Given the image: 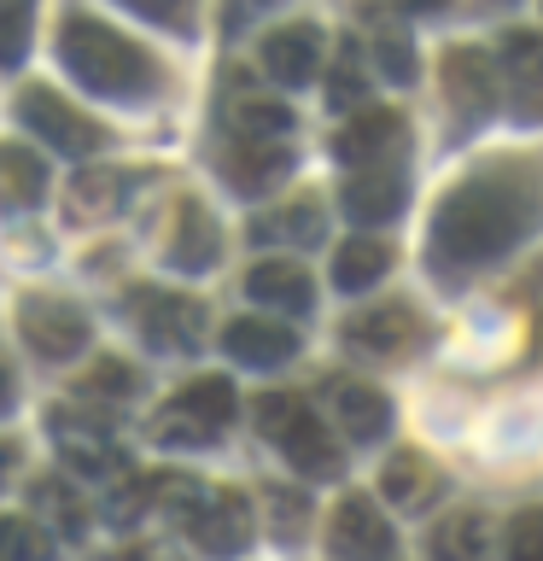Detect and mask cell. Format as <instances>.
I'll list each match as a JSON object with an SVG mask.
<instances>
[{
    "instance_id": "1",
    "label": "cell",
    "mask_w": 543,
    "mask_h": 561,
    "mask_svg": "<svg viewBox=\"0 0 543 561\" xmlns=\"http://www.w3.org/2000/svg\"><path fill=\"white\" fill-rule=\"evenodd\" d=\"M538 217V193L520 175H473V182L450 187L444 205L432 210L427 257L444 275H467L497 263Z\"/></svg>"
},
{
    "instance_id": "2",
    "label": "cell",
    "mask_w": 543,
    "mask_h": 561,
    "mask_svg": "<svg viewBox=\"0 0 543 561\" xmlns=\"http://www.w3.org/2000/svg\"><path fill=\"white\" fill-rule=\"evenodd\" d=\"M59 59H65V70L82 88L112 94V100H140V94H152V88H158L152 53L140 42H129L123 30L88 18V12H70L59 24Z\"/></svg>"
},
{
    "instance_id": "3",
    "label": "cell",
    "mask_w": 543,
    "mask_h": 561,
    "mask_svg": "<svg viewBox=\"0 0 543 561\" xmlns=\"http://www.w3.org/2000/svg\"><path fill=\"white\" fill-rule=\"evenodd\" d=\"M158 503L175 508V520L187 526V538L205 556H240L257 533V515L240 491L222 485H193V480H158Z\"/></svg>"
},
{
    "instance_id": "4",
    "label": "cell",
    "mask_w": 543,
    "mask_h": 561,
    "mask_svg": "<svg viewBox=\"0 0 543 561\" xmlns=\"http://www.w3.org/2000/svg\"><path fill=\"white\" fill-rule=\"evenodd\" d=\"M252 415H257V427L269 433V445L287 456L304 480H333V473H339V438H333V427L315 421L310 403L275 392V398H257Z\"/></svg>"
},
{
    "instance_id": "5",
    "label": "cell",
    "mask_w": 543,
    "mask_h": 561,
    "mask_svg": "<svg viewBox=\"0 0 543 561\" xmlns=\"http://www.w3.org/2000/svg\"><path fill=\"white\" fill-rule=\"evenodd\" d=\"M18 117H24L30 135H42L47 147H59V152H94V147H105L100 123L88 117L82 105H70L59 88H47V82H30L24 94H18Z\"/></svg>"
},
{
    "instance_id": "6",
    "label": "cell",
    "mask_w": 543,
    "mask_h": 561,
    "mask_svg": "<svg viewBox=\"0 0 543 561\" xmlns=\"http://www.w3.org/2000/svg\"><path fill=\"white\" fill-rule=\"evenodd\" d=\"M53 450L65 456L70 473H88V480H123V450L117 433L105 415H82V410H53Z\"/></svg>"
},
{
    "instance_id": "7",
    "label": "cell",
    "mask_w": 543,
    "mask_h": 561,
    "mask_svg": "<svg viewBox=\"0 0 543 561\" xmlns=\"http://www.w3.org/2000/svg\"><path fill=\"white\" fill-rule=\"evenodd\" d=\"M18 333H24V345L35 351V357L65 363L88 345V316L77 305H65V298L30 293L24 305H18Z\"/></svg>"
},
{
    "instance_id": "8",
    "label": "cell",
    "mask_w": 543,
    "mask_h": 561,
    "mask_svg": "<svg viewBox=\"0 0 543 561\" xmlns=\"http://www.w3.org/2000/svg\"><path fill=\"white\" fill-rule=\"evenodd\" d=\"M403 147H409V123H403L397 112H385V105L350 112V117H345V129L333 135V152H339V164H350V170L392 164Z\"/></svg>"
},
{
    "instance_id": "9",
    "label": "cell",
    "mask_w": 543,
    "mask_h": 561,
    "mask_svg": "<svg viewBox=\"0 0 543 561\" xmlns=\"http://www.w3.org/2000/svg\"><path fill=\"white\" fill-rule=\"evenodd\" d=\"M327 550H333V561H392L397 533L368 497H345L327 520Z\"/></svg>"
},
{
    "instance_id": "10",
    "label": "cell",
    "mask_w": 543,
    "mask_h": 561,
    "mask_svg": "<svg viewBox=\"0 0 543 561\" xmlns=\"http://www.w3.org/2000/svg\"><path fill=\"white\" fill-rule=\"evenodd\" d=\"M140 340L164 357H187V351L205 345V305L182 293H158L140 305Z\"/></svg>"
},
{
    "instance_id": "11",
    "label": "cell",
    "mask_w": 543,
    "mask_h": 561,
    "mask_svg": "<svg viewBox=\"0 0 543 561\" xmlns=\"http://www.w3.org/2000/svg\"><path fill=\"white\" fill-rule=\"evenodd\" d=\"M287 170H292V147H280L275 135H240V129H228L222 175L245 193V199H252V193H269L275 182H287Z\"/></svg>"
},
{
    "instance_id": "12",
    "label": "cell",
    "mask_w": 543,
    "mask_h": 561,
    "mask_svg": "<svg viewBox=\"0 0 543 561\" xmlns=\"http://www.w3.org/2000/svg\"><path fill=\"white\" fill-rule=\"evenodd\" d=\"M420 316L415 305H374V310H362V316H350L345 322V345L350 351H362V357H409V351L420 345Z\"/></svg>"
},
{
    "instance_id": "13",
    "label": "cell",
    "mask_w": 543,
    "mask_h": 561,
    "mask_svg": "<svg viewBox=\"0 0 543 561\" xmlns=\"http://www.w3.org/2000/svg\"><path fill=\"white\" fill-rule=\"evenodd\" d=\"M263 70L280 82V88H298V82H310L315 70H322V30L304 24V18H292V24H280L263 35Z\"/></svg>"
},
{
    "instance_id": "14",
    "label": "cell",
    "mask_w": 543,
    "mask_h": 561,
    "mask_svg": "<svg viewBox=\"0 0 543 561\" xmlns=\"http://www.w3.org/2000/svg\"><path fill=\"white\" fill-rule=\"evenodd\" d=\"M444 94L462 117H490V105H497V65H490L485 47L444 53Z\"/></svg>"
},
{
    "instance_id": "15",
    "label": "cell",
    "mask_w": 543,
    "mask_h": 561,
    "mask_svg": "<svg viewBox=\"0 0 543 561\" xmlns=\"http://www.w3.org/2000/svg\"><path fill=\"white\" fill-rule=\"evenodd\" d=\"M222 345H228V357L245 363V368H280L298 351V333L287 322H275V316H234V322L222 328Z\"/></svg>"
},
{
    "instance_id": "16",
    "label": "cell",
    "mask_w": 543,
    "mask_h": 561,
    "mask_svg": "<svg viewBox=\"0 0 543 561\" xmlns=\"http://www.w3.org/2000/svg\"><path fill=\"white\" fill-rule=\"evenodd\" d=\"M245 293H252V305L280 310V316H310L315 310V280L298 270V263H287V257L257 263V270L245 275Z\"/></svg>"
},
{
    "instance_id": "17",
    "label": "cell",
    "mask_w": 543,
    "mask_h": 561,
    "mask_svg": "<svg viewBox=\"0 0 543 561\" xmlns=\"http://www.w3.org/2000/svg\"><path fill=\"white\" fill-rule=\"evenodd\" d=\"M403 210V170L392 164H374V170H350L345 175V217L374 228V222H392Z\"/></svg>"
},
{
    "instance_id": "18",
    "label": "cell",
    "mask_w": 543,
    "mask_h": 561,
    "mask_svg": "<svg viewBox=\"0 0 543 561\" xmlns=\"http://www.w3.org/2000/svg\"><path fill=\"white\" fill-rule=\"evenodd\" d=\"M222 257V234H217V217L199 205V199H182L175 205V234H170V263L187 275L210 270Z\"/></svg>"
},
{
    "instance_id": "19",
    "label": "cell",
    "mask_w": 543,
    "mask_h": 561,
    "mask_svg": "<svg viewBox=\"0 0 543 561\" xmlns=\"http://www.w3.org/2000/svg\"><path fill=\"white\" fill-rule=\"evenodd\" d=\"M333 415H339L350 445H374V438L392 427V403L362 380H333Z\"/></svg>"
},
{
    "instance_id": "20",
    "label": "cell",
    "mask_w": 543,
    "mask_h": 561,
    "mask_svg": "<svg viewBox=\"0 0 543 561\" xmlns=\"http://www.w3.org/2000/svg\"><path fill=\"white\" fill-rule=\"evenodd\" d=\"M502 77L515 100L532 117H543V35L538 30H508L502 35Z\"/></svg>"
},
{
    "instance_id": "21",
    "label": "cell",
    "mask_w": 543,
    "mask_h": 561,
    "mask_svg": "<svg viewBox=\"0 0 543 561\" xmlns=\"http://www.w3.org/2000/svg\"><path fill=\"white\" fill-rule=\"evenodd\" d=\"M432 561H490V520L480 508H455L427 533Z\"/></svg>"
},
{
    "instance_id": "22",
    "label": "cell",
    "mask_w": 543,
    "mask_h": 561,
    "mask_svg": "<svg viewBox=\"0 0 543 561\" xmlns=\"http://www.w3.org/2000/svg\"><path fill=\"white\" fill-rule=\"evenodd\" d=\"M438 491V468L420 450H397L392 462L380 468V497L392 508H427Z\"/></svg>"
},
{
    "instance_id": "23",
    "label": "cell",
    "mask_w": 543,
    "mask_h": 561,
    "mask_svg": "<svg viewBox=\"0 0 543 561\" xmlns=\"http://www.w3.org/2000/svg\"><path fill=\"white\" fill-rule=\"evenodd\" d=\"M47 193V164L18 140H0V205L7 210H30Z\"/></svg>"
},
{
    "instance_id": "24",
    "label": "cell",
    "mask_w": 543,
    "mask_h": 561,
    "mask_svg": "<svg viewBox=\"0 0 543 561\" xmlns=\"http://www.w3.org/2000/svg\"><path fill=\"white\" fill-rule=\"evenodd\" d=\"M368 65H374L385 82H397V88H409L420 77L415 42H409V30H403L397 18H374V30H368Z\"/></svg>"
},
{
    "instance_id": "25",
    "label": "cell",
    "mask_w": 543,
    "mask_h": 561,
    "mask_svg": "<svg viewBox=\"0 0 543 561\" xmlns=\"http://www.w3.org/2000/svg\"><path fill=\"white\" fill-rule=\"evenodd\" d=\"M385 270H392V245L374 240V234H350L339 252H333V280H339V293H368Z\"/></svg>"
},
{
    "instance_id": "26",
    "label": "cell",
    "mask_w": 543,
    "mask_h": 561,
    "mask_svg": "<svg viewBox=\"0 0 543 561\" xmlns=\"http://www.w3.org/2000/svg\"><path fill=\"white\" fill-rule=\"evenodd\" d=\"M252 234L263 245H269V240H280V245H322L327 217H322V205H315V199H287L280 210H269V217H257Z\"/></svg>"
},
{
    "instance_id": "27",
    "label": "cell",
    "mask_w": 543,
    "mask_h": 561,
    "mask_svg": "<svg viewBox=\"0 0 543 561\" xmlns=\"http://www.w3.org/2000/svg\"><path fill=\"white\" fill-rule=\"evenodd\" d=\"M123 199V175L117 170H82L77 182L65 187V217L70 222H105Z\"/></svg>"
},
{
    "instance_id": "28",
    "label": "cell",
    "mask_w": 543,
    "mask_h": 561,
    "mask_svg": "<svg viewBox=\"0 0 543 561\" xmlns=\"http://www.w3.org/2000/svg\"><path fill=\"white\" fill-rule=\"evenodd\" d=\"M228 129L287 140L292 135V105L275 100V94H257V88H252V94H228Z\"/></svg>"
},
{
    "instance_id": "29",
    "label": "cell",
    "mask_w": 543,
    "mask_h": 561,
    "mask_svg": "<svg viewBox=\"0 0 543 561\" xmlns=\"http://www.w3.org/2000/svg\"><path fill=\"white\" fill-rule=\"evenodd\" d=\"M77 398H88V403H112V410L135 403V398H140V375H135V363H123V357H100V363H88V368H82V380H77Z\"/></svg>"
},
{
    "instance_id": "30",
    "label": "cell",
    "mask_w": 543,
    "mask_h": 561,
    "mask_svg": "<svg viewBox=\"0 0 543 561\" xmlns=\"http://www.w3.org/2000/svg\"><path fill=\"white\" fill-rule=\"evenodd\" d=\"M182 403L193 415L205 421V427H228L234 421V410H240V398H234V380H222V375H199V380H187V392H182Z\"/></svg>"
},
{
    "instance_id": "31",
    "label": "cell",
    "mask_w": 543,
    "mask_h": 561,
    "mask_svg": "<svg viewBox=\"0 0 543 561\" xmlns=\"http://www.w3.org/2000/svg\"><path fill=\"white\" fill-rule=\"evenodd\" d=\"M362 100H368V65L357 47H345L333 77H327V105L333 112H362Z\"/></svg>"
},
{
    "instance_id": "32",
    "label": "cell",
    "mask_w": 543,
    "mask_h": 561,
    "mask_svg": "<svg viewBox=\"0 0 543 561\" xmlns=\"http://www.w3.org/2000/svg\"><path fill=\"white\" fill-rule=\"evenodd\" d=\"M152 438H158V445H210V438H217V427H205V421L193 415L182 398H170L164 410L152 415Z\"/></svg>"
},
{
    "instance_id": "33",
    "label": "cell",
    "mask_w": 543,
    "mask_h": 561,
    "mask_svg": "<svg viewBox=\"0 0 543 561\" xmlns=\"http://www.w3.org/2000/svg\"><path fill=\"white\" fill-rule=\"evenodd\" d=\"M35 508H47V520L59 526L65 538H82L88 533V508H82V497L70 485H59V480H42L35 485Z\"/></svg>"
},
{
    "instance_id": "34",
    "label": "cell",
    "mask_w": 543,
    "mask_h": 561,
    "mask_svg": "<svg viewBox=\"0 0 543 561\" xmlns=\"http://www.w3.org/2000/svg\"><path fill=\"white\" fill-rule=\"evenodd\" d=\"M47 556H53V538L42 533V520L30 515L0 520V561H47Z\"/></svg>"
},
{
    "instance_id": "35",
    "label": "cell",
    "mask_w": 543,
    "mask_h": 561,
    "mask_svg": "<svg viewBox=\"0 0 543 561\" xmlns=\"http://www.w3.org/2000/svg\"><path fill=\"white\" fill-rule=\"evenodd\" d=\"M30 12L35 0H0V65H18L30 47Z\"/></svg>"
},
{
    "instance_id": "36",
    "label": "cell",
    "mask_w": 543,
    "mask_h": 561,
    "mask_svg": "<svg viewBox=\"0 0 543 561\" xmlns=\"http://www.w3.org/2000/svg\"><path fill=\"white\" fill-rule=\"evenodd\" d=\"M508 561H543V508H520L508 526Z\"/></svg>"
},
{
    "instance_id": "37",
    "label": "cell",
    "mask_w": 543,
    "mask_h": 561,
    "mask_svg": "<svg viewBox=\"0 0 543 561\" xmlns=\"http://www.w3.org/2000/svg\"><path fill=\"white\" fill-rule=\"evenodd\" d=\"M135 18H147V24H164L175 35H187L193 30V0H123Z\"/></svg>"
},
{
    "instance_id": "38",
    "label": "cell",
    "mask_w": 543,
    "mask_h": 561,
    "mask_svg": "<svg viewBox=\"0 0 543 561\" xmlns=\"http://www.w3.org/2000/svg\"><path fill=\"white\" fill-rule=\"evenodd\" d=\"M269 503H275V533H280V538H298V533H304V497L292 503V491H269Z\"/></svg>"
},
{
    "instance_id": "39",
    "label": "cell",
    "mask_w": 543,
    "mask_h": 561,
    "mask_svg": "<svg viewBox=\"0 0 543 561\" xmlns=\"http://www.w3.org/2000/svg\"><path fill=\"white\" fill-rule=\"evenodd\" d=\"M12 398H18V386H12V368H7V357H0V415L12 410Z\"/></svg>"
},
{
    "instance_id": "40",
    "label": "cell",
    "mask_w": 543,
    "mask_h": 561,
    "mask_svg": "<svg viewBox=\"0 0 543 561\" xmlns=\"http://www.w3.org/2000/svg\"><path fill=\"white\" fill-rule=\"evenodd\" d=\"M12 468H18V445H7V438H0V485H7Z\"/></svg>"
},
{
    "instance_id": "41",
    "label": "cell",
    "mask_w": 543,
    "mask_h": 561,
    "mask_svg": "<svg viewBox=\"0 0 543 561\" xmlns=\"http://www.w3.org/2000/svg\"><path fill=\"white\" fill-rule=\"evenodd\" d=\"M135 561H175V556L164 550V543H147V550H135Z\"/></svg>"
},
{
    "instance_id": "42",
    "label": "cell",
    "mask_w": 543,
    "mask_h": 561,
    "mask_svg": "<svg viewBox=\"0 0 543 561\" xmlns=\"http://www.w3.org/2000/svg\"><path fill=\"white\" fill-rule=\"evenodd\" d=\"M532 357L543 363V316H538V322H532Z\"/></svg>"
},
{
    "instance_id": "43",
    "label": "cell",
    "mask_w": 543,
    "mask_h": 561,
    "mask_svg": "<svg viewBox=\"0 0 543 561\" xmlns=\"http://www.w3.org/2000/svg\"><path fill=\"white\" fill-rule=\"evenodd\" d=\"M409 7H420V12H444L450 0H409Z\"/></svg>"
},
{
    "instance_id": "44",
    "label": "cell",
    "mask_w": 543,
    "mask_h": 561,
    "mask_svg": "<svg viewBox=\"0 0 543 561\" xmlns=\"http://www.w3.org/2000/svg\"><path fill=\"white\" fill-rule=\"evenodd\" d=\"M480 7H508V0H480Z\"/></svg>"
}]
</instances>
